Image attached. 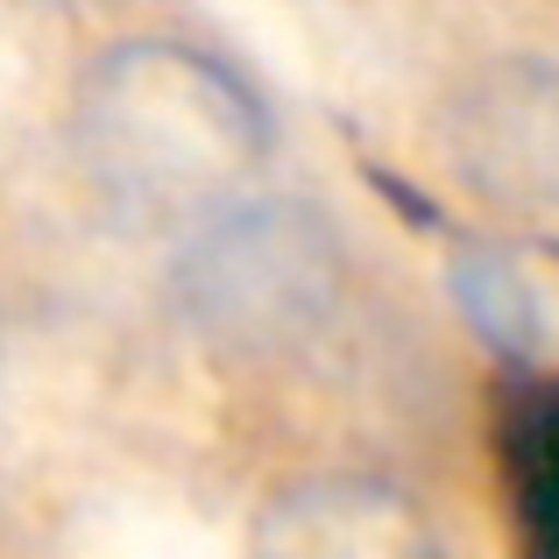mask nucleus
Segmentation results:
<instances>
[{"label": "nucleus", "mask_w": 559, "mask_h": 559, "mask_svg": "<svg viewBox=\"0 0 559 559\" xmlns=\"http://www.w3.org/2000/svg\"><path fill=\"white\" fill-rule=\"evenodd\" d=\"M71 150L93 191L128 219H213L270 156V114L219 57L135 36L79 79Z\"/></svg>", "instance_id": "obj_1"}, {"label": "nucleus", "mask_w": 559, "mask_h": 559, "mask_svg": "<svg viewBox=\"0 0 559 559\" xmlns=\"http://www.w3.org/2000/svg\"><path fill=\"white\" fill-rule=\"evenodd\" d=\"M341 270L347 262L326 219L305 205L219 213L178 270V305L205 341L262 355V347H290L333 312Z\"/></svg>", "instance_id": "obj_2"}, {"label": "nucleus", "mask_w": 559, "mask_h": 559, "mask_svg": "<svg viewBox=\"0 0 559 559\" xmlns=\"http://www.w3.org/2000/svg\"><path fill=\"white\" fill-rule=\"evenodd\" d=\"M461 164L475 170L481 191H538L559 185V93H538L532 71L481 79L461 99Z\"/></svg>", "instance_id": "obj_4"}, {"label": "nucleus", "mask_w": 559, "mask_h": 559, "mask_svg": "<svg viewBox=\"0 0 559 559\" xmlns=\"http://www.w3.org/2000/svg\"><path fill=\"white\" fill-rule=\"evenodd\" d=\"M255 559H439L432 524L404 489L369 475H312L270 496Z\"/></svg>", "instance_id": "obj_3"}]
</instances>
